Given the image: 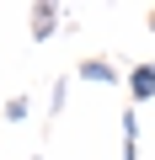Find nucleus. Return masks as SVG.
I'll list each match as a JSON object with an SVG mask.
<instances>
[{
  "instance_id": "0eeeda50",
  "label": "nucleus",
  "mask_w": 155,
  "mask_h": 160,
  "mask_svg": "<svg viewBox=\"0 0 155 160\" xmlns=\"http://www.w3.org/2000/svg\"><path fill=\"white\" fill-rule=\"evenodd\" d=\"M150 32H155V11H150Z\"/></svg>"
},
{
  "instance_id": "20e7f679",
  "label": "nucleus",
  "mask_w": 155,
  "mask_h": 160,
  "mask_svg": "<svg viewBox=\"0 0 155 160\" xmlns=\"http://www.w3.org/2000/svg\"><path fill=\"white\" fill-rule=\"evenodd\" d=\"M118 160H139V112L123 107L118 118Z\"/></svg>"
},
{
  "instance_id": "7ed1b4c3",
  "label": "nucleus",
  "mask_w": 155,
  "mask_h": 160,
  "mask_svg": "<svg viewBox=\"0 0 155 160\" xmlns=\"http://www.w3.org/2000/svg\"><path fill=\"white\" fill-rule=\"evenodd\" d=\"M59 22H64V6L59 0H38L32 6V43H48V38H59Z\"/></svg>"
},
{
  "instance_id": "f257e3e1",
  "label": "nucleus",
  "mask_w": 155,
  "mask_h": 160,
  "mask_svg": "<svg viewBox=\"0 0 155 160\" xmlns=\"http://www.w3.org/2000/svg\"><path fill=\"white\" fill-rule=\"evenodd\" d=\"M75 80H86V86H123V69L107 59V53H91L75 64Z\"/></svg>"
},
{
  "instance_id": "423d86ee",
  "label": "nucleus",
  "mask_w": 155,
  "mask_h": 160,
  "mask_svg": "<svg viewBox=\"0 0 155 160\" xmlns=\"http://www.w3.org/2000/svg\"><path fill=\"white\" fill-rule=\"evenodd\" d=\"M0 112H6V123H27L32 96H27V91H16V96H6V107H0Z\"/></svg>"
},
{
  "instance_id": "f03ea898",
  "label": "nucleus",
  "mask_w": 155,
  "mask_h": 160,
  "mask_svg": "<svg viewBox=\"0 0 155 160\" xmlns=\"http://www.w3.org/2000/svg\"><path fill=\"white\" fill-rule=\"evenodd\" d=\"M123 86H128L134 107H139V102H155V59H139V64H128V69H123Z\"/></svg>"
},
{
  "instance_id": "6e6552de",
  "label": "nucleus",
  "mask_w": 155,
  "mask_h": 160,
  "mask_svg": "<svg viewBox=\"0 0 155 160\" xmlns=\"http://www.w3.org/2000/svg\"><path fill=\"white\" fill-rule=\"evenodd\" d=\"M32 160H43V155H32Z\"/></svg>"
},
{
  "instance_id": "39448f33",
  "label": "nucleus",
  "mask_w": 155,
  "mask_h": 160,
  "mask_svg": "<svg viewBox=\"0 0 155 160\" xmlns=\"http://www.w3.org/2000/svg\"><path fill=\"white\" fill-rule=\"evenodd\" d=\"M70 102V75H54V86H48V118H59Z\"/></svg>"
}]
</instances>
